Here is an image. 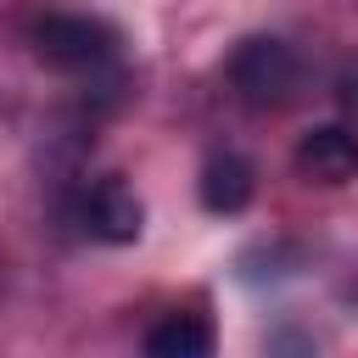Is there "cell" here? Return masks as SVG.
<instances>
[{
    "label": "cell",
    "mask_w": 358,
    "mask_h": 358,
    "mask_svg": "<svg viewBox=\"0 0 358 358\" xmlns=\"http://www.w3.org/2000/svg\"><path fill=\"white\" fill-rule=\"evenodd\" d=\"M229 84L252 112H280L302 90V56L285 39H268V34L241 39L235 56H229Z\"/></svg>",
    "instance_id": "6da1fadb"
},
{
    "label": "cell",
    "mask_w": 358,
    "mask_h": 358,
    "mask_svg": "<svg viewBox=\"0 0 358 358\" xmlns=\"http://www.w3.org/2000/svg\"><path fill=\"white\" fill-rule=\"evenodd\" d=\"M291 168L308 185H347V179H358V134L341 129V123L308 129L291 151Z\"/></svg>",
    "instance_id": "277c9868"
},
{
    "label": "cell",
    "mask_w": 358,
    "mask_h": 358,
    "mask_svg": "<svg viewBox=\"0 0 358 358\" xmlns=\"http://www.w3.org/2000/svg\"><path fill=\"white\" fill-rule=\"evenodd\" d=\"M28 39H34L39 62H50L62 73H95L117 56V28L101 17H84V11H50L34 22Z\"/></svg>",
    "instance_id": "7a4b0ae2"
},
{
    "label": "cell",
    "mask_w": 358,
    "mask_h": 358,
    "mask_svg": "<svg viewBox=\"0 0 358 358\" xmlns=\"http://www.w3.org/2000/svg\"><path fill=\"white\" fill-rule=\"evenodd\" d=\"M336 106H341L347 117H358V62L341 67V78H336Z\"/></svg>",
    "instance_id": "52a82bcc"
},
{
    "label": "cell",
    "mask_w": 358,
    "mask_h": 358,
    "mask_svg": "<svg viewBox=\"0 0 358 358\" xmlns=\"http://www.w3.org/2000/svg\"><path fill=\"white\" fill-rule=\"evenodd\" d=\"M78 218H84V229H90L95 241H112V246H129V241H140V229H145V207H140V196H134L117 173H106V179H95V185L84 190Z\"/></svg>",
    "instance_id": "3957f363"
},
{
    "label": "cell",
    "mask_w": 358,
    "mask_h": 358,
    "mask_svg": "<svg viewBox=\"0 0 358 358\" xmlns=\"http://www.w3.org/2000/svg\"><path fill=\"white\" fill-rule=\"evenodd\" d=\"M140 358H218V330H213L207 313L173 308V313H162V319L145 330Z\"/></svg>",
    "instance_id": "5b68a950"
},
{
    "label": "cell",
    "mask_w": 358,
    "mask_h": 358,
    "mask_svg": "<svg viewBox=\"0 0 358 358\" xmlns=\"http://www.w3.org/2000/svg\"><path fill=\"white\" fill-rule=\"evenodd\" d=\"M196 190H201V207H207V213H241V207L252 201V190H257V173H252L246 157L218 151V157L201 168Z\"/></svg>",
    "instance_id": "8992f818"
}]
</instances>
